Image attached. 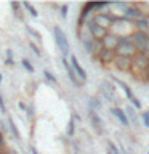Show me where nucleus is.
<instances>
[{"instance_id":"nucleus-30","label":"nucleus","mask_w":149,"mask_h":154,"mask_svg":"<svg viewBox=\"0 0 149 154\" xmlns=\"http://www.w3.org/2000/svg\"><path fill=\"white\" fill-rule=\"evenodd\" d=\"M67 10H69V7H67V5H62V7L59 8L61 18H66V16H67Z\"/></svg>"},{"instance_id":"nucleus-25","label":"nucleus","mask_w":149,"mask_h":154,"mask_svg":"<svg viewBox=\"0 0 149 154\" xmlns=\"http://www.w3.org/2000/svg\"><path fill=\"white\" fill-rule=\"evenodd\" d=\"M26 31H27L29 34H31V35H32L34 38H35V40H40V34H38V32H37L34 27L29 26V24H26Z\"/></svg>"},{"instance_id":"nucleus-15","label":"nucleus","mask_w":149,"mask_h":154,"mask_svg":"<svg viewBox=\"0 0 149 154\" xmlns=\"http://www.w3.org/2000/svg\"><path fill=\"white\" fill-rule=\"evenodd\" d=\"M112 114L115 116V119L119 120L122 125H130V122H128V117H127V114H125V111L122 109V108H119V106H115V108H112Z\"/></svg>"},{"instance_id":"nucleus-8","label":"nucleus","mask_w":149,"mask_h":154,"mask_svg":"<svg viewBox=\"0 0 149 154\" xmlns=\"http://www.w3.org/2000/svg\"><path fill=\"white\" fill-rule=\"evenodd\" d=\"M82 43H84L87 53H88V55H91V56H95V58L101 53V50H103L101 42H99V40H95V38H88V40H85V42H82Z\"/></svg>"},{"instance_id":"nucleus-36","label":"nucleus","mask_w":149,"mask_h":154,"mask_svg":"<svg viewBox=\"0 0 149 154\" xmlns=\"http://www.w3.org/2000/svg\"><path fill=\"white\" fill-rule=\"evenodd\" d=\"M32 154H38V152H37V149H35V148H32Z\"/></svg>"},{"instance_id":"nucleus-18","label":"nucleus","mask_w":149,"mask_h":154,"mask_svg":"<svg viewBox=\"0 0 149 154\" xmlns=\"http://www.w3.org/2000/svg\"><path fill=\"white\" fill-rule=\"evenodd\" d=\"M101 91L104 93V96L108 100H114V96H115V90H114V87L109 84V82H103L101 84Z\"/></svg>"},{"instance_id":"nucleus-3","label":"nucleus","mask_w":149,"mask_h":154,"mask_svg":"<svg viewBox=\"0 0 149 154\" xmlns=\"http://www.w3.org/2000/svg\"><path fill=\"white\" fill-rule=\"evenodd\" d=\"M136 48H135L132 38L130 35H123V37H119V45L115 48V55L117 56H127V58H133L136 55Z\"/></svg>"},{"instance_id":"nucleus-39","label":"nucleus","mask_w":149,"mask_h":154,"mask_svg":"<svg viewBox=\"0 0 149 154\" xmlns=\"http://www.w3.org/2000/svg\"><path fill=\"white\" fill-rule=\"evenodd\" d=\"M147 154H149V152H147Z\"/></svg>"},{"instance_id":"nucleus-2","label":"nucleus","mask_w":149,"mask_h":154,"mask_svg":"<svg viewBox=\"0 0 149 154\" xmlns=\"http://www.w3.org/2000/svg\"><path fill=\"white\" fill-rule=\"evenodd\" d=\"M130 38H132V42H133V45H135L138 53H143V55L149 56V34L147 32L133 31L130 34Z\"/></svg>"},{"instance_id":"nucleus-11","label":"nucleus","mask_w":149,"mask_h":154,"mask_svg":"<svg viewBox=\"0 0 149 154\" xmlns=\"http://www.w3.org/2000/svg\"><path fill=\"white\" fill-rule=\"evenodd\" d=\"M101 45H103V50H112L115 51V48L119 45V35H115L114 32H109L103 40H101Z\"/></svg>"},{"instance_id":"nucleus-24","label":"nucleus","mask_w":149,"mask_h":154,"mask_svg":"<svg viewBox=\"0 0 149 154\" xmlns=\"http://www.w3.org/2000/svg\"><path fill=\"white\" fill-rule=\"evenodd\" d=\"M21 64H23V67H24V69H26L27 72H31V74H32L34 71H35V69H34V66L31 64V61H29V60H26V58H24V60L21 61Z\"/></svg>"},{"instance_id":"nucleus-1","label":"nucleus","mask_w":149,"mask_h":154,"mask_svg":"<svg viewBox=\"0 0 149 154\" xmlns=\"http://www.w3.org/2000/svg\"><path fill=\"white\" fill-rule=\"evenodd\" d=\"M128 72L136 80L149 82V56L143 55V53H136L133 56V63Z\"/></svg>"},{"instance_id":"nucleus-17","label":"nucleus","mask_w":149,"mask_h":154,"mask_svg":"<svg viewBox=\"0 0 149 154\" xmlns=\"http://www.w3.org/2000/svg\"><path fill=\"white\" fill-rule=\"evenodd\" d=\"M62 66H64V69H66V72H67V75H69V79H71L72 84H74V85H82L79 82V79H77L74 69H72V66L69 64V61H67L66 58H62Z\"/></svg>"},{"instance_id":"nucleus-26","label":"nucleus","mask_w":149,"mask_h":154,"mask_svg":"<svg viewBox=\"0 0 149 154\" xmlns=\"http://www.w3.org/2000/svg\"><path fill=\"white\" fill-rule=\"evenodd\" d=\"M125 114H127V117H128V122H130V120H133V122L136 124V116H135L133 108H130V106H128V108H127V112H125Z\"/></svg>"},{"instance_id":"nucleus-12","label":"nucleus","mask_w":149,"mask_h":154,"mask_svg":"<svg viewBox=\"0 0 149 154\" xmlns=\"http://www.w3.org/2000/svg\"><path fill=\"white\" fill-rule=\"evenodd\" d=\"M115 82H117V84L122 87V90H123V93H125V96H127V98L130 100V103H133V106L135 108H141V101H139L136 96H135V93L132 91V88H130V87L125 84V82H122V80H119V79H115Z\"/></svg>"},{"instance_id":"nucleus-32","label":"nucleus","mask_w":149,"mask_h":154,"mask_svg":"<svg viewBox=\"0 0 149 154\" xmlns=\"http://www.w3.org/2000/svg\"><path fill=\"white\" fill-rule=\"evenodd\" d=\"M5 148V141H3V137L0 135V154H2V149Z\"/></svg>"},{"instance_id":"nucleus-7","label":"nucleus","mask_w":149,"mask_h":154,"mask_svg":"<svg viewBox=\"0 0 149 154\" xmlns=\"http://www.w3.org/2000/svg\"><path fill=\"white\" fill-rule=\"evenodd\" d=\"M85 27L88 29V32H90V35H91V38H95V40H103V38L109 34V31L108 29H103V27H99V26H96V24L91 21V18L88 19V21L85 23Z\"/></svg>"},{"instance_id":"nucleus-33","label":"nucleus","mask_w":149,"mask_h":154,"mask_svg":"<svg viewBox=\"0 0 149 154\" xmlns=\"http://www.w3.org/2000/svg\"><path fill=\"white\" fill-rule=\"evenodd\" d=\"M111 149H112V152H111V154H120V152H119V149L115 148V146H114L112 143H111Z\"/></svg>"},{"instance_id":"nucleus-6","label":"nucleus","mask_w":149,"mask_h":154,"mask_svg":"<svg viewBox=\"0 0 149 154\" xmlns=\"http://www.w3.org/2000/svg\"><path fill=\"white\" fill-rule=\"evenodd\" d=\"M122 13H123L122 16H123L125 19H128L130 23H133V21H138V19L146 18V16H144V13H143L139 8H138V5H135V3H128V5H127V8H125Z\"/></svg>"},{"instance_id":"nucleus-23","label":"nucleus","mask_w":149,"mask_h":154,"mask_svg":"<svg viewBox=\"0 0 149 154\" xmlns=\"http://www.w3.org/2000/svg\"><path fill=\"white\" fill-rule=\"evenodd\" d=\"M8 127H10V132H11L13 135H14V138H21V135H19V132H18V128H16V124L13 122L11 119H8Z\"/></svg>"},{"instance_id":"nucleus-19","label":"nucleus","mask_w":149,"mask_h":154,"mask_svg":"<svg viewBox=\"0 0 149 154\" xmlns=\"http://www.w3.org/2000/svg\"><path fill=\"white\" fill-rule=\"evenodd\" d=\"M74 133H75V119H74V116H72V119L67 122L66 135H67V137H74Z\"/></svg>"},{"instance_id":"nucleus-5","label":"nucleus","mask_w":149,"mask_h":154,"mask_svg":"<svg viewBox=\"0 0 149 154\" xmlns=\"http://www.w3.org/2000/svg\"><path fill=\"white\" fill-rule=\"evenodd\" d=\"M91 21H93L96 26H99V27H103V29H109L112 27V24H114V16L112 14H109L108 11H103V13H96L93 18H91Z\"/></svg>"},{"instance_id":"nucleus-28","label":"nucleus","mask_w":149,"mask_h":154,"mask_svg":"<svg viewBox=\"0 0 149 154\" xmlns=\"http://www.w3.org/2000/svg\"><path fill=\"white\" fill-rule=\"evenodd\" d=\"M43 75H45V77H47V80H50L51 84H56V77L53 75L50 71H45V72H43Z\"/></svg>"},{"instance_id":"nucleus-9","label":"nucleus","mask_w":149,"mask_h":154,"mask_svg":"<svg viewBox=\"0 0 149 154\" xmlns=\"http://www.w3.org/2000/svg\"><path fill=\"white\" fill-rule=\"evenodd\" d=\"M69 64L72 66V69H74V72H75V75H77V79H79V82H80V84H85V82H87V72H85L84 67H82V64L79 63L77 56H71Z\"/></svg>"},{"instance_id":"nucleus-22","label":"nucleus","mask_w":149,"mask_h":154,"mask_svg":"<svg viewBox=\"0 0 149 154\" xmlns=\"http://www.w3.org/2000/svg\"><path fill=\"white\" fill-rule=\"evenodd\" d=\"M11 8L14 10V14H16V18H18V19H21V21H23L24 18H23V13H21V8H23V7H21V3H16V2H13V3H11Z\"/></svg>"},{"instance_id":"nucleus-34","label":"nucleus","mask_w":149,"mask_h":154,"mask_svg":"<svg viewBox=\"0 0 149 154\" xmlns=\"http://www.w3.org/2000/svg\"><path fill=\"white\" fill-rule=\"evenodd\" d=\"M5 64H7V66H13L14 61H13V60H8V58H7V60H5Z\"/></svg>"},{"instance_id":"nucleus-35","label":"nucleus","mask_w":149,"mask_h":154,"mask_svg":"<svg viewBox=\"0 0 149 154\" xmlns=\"http://www.w3.org/2000/svg\"><path fill=\"white\" fill-rule=\"evenodd\" d=\"M7 58L8 60H13V51L11 50H7Z\"/></svg>"},{"instance_id":"nucleus-37","label":"nucleus","mask_w":149,"mask_h":154,"mask_svg":"<svg viewBox=\"0 0 149 154\" xmlns=\"http://www.w3.org/2000/svg\"><path fill=\"white\" fill-rule=\"evenodd\" d=\"M0 82H2V74H0Z\"/></svg>"},{"instance_id":"nucleus-16","label":"nucleus","mask_w":149,"mask_h":154,"mask_svg":"<svg viewBox=\"0 0 149 154\" xmlns=\"http://www.w3.org/2000/svg\"><path fill=\"white\" fill-rule=\"evenodd\" d=\"M133 27H135V31H138V32H147L149 34V18H143V19H138V21H133Z\"/></svg>"},{"instance_id":"nucleus-14","label":"nucleus","mask_w":149,"mask_h":154,"mask_svg":"<svg viewBox=\"0 0 149 154\" xmlns=\"http://www.w3.org/2000/svg\"><path fill=\"white\" fill-rule=\"evenodd\" d=\"M88 117H90V122L91 125H93V128L96 130L98 133H103L104 128H103V120H101V117L96 112H93V111H90L88 112Z\"/></svg>"},{"instance_id":"nucleus-38","label":"nucleus","mask_w":149,"mask_h":154,"mask_svg":"<svg viewBox=\"0 0 149 154\" xmlns=\"http://www.w3.org/2000/svg\"><path fill=\"white\" fill-rule=\"evenodd\" d=\"M0 135H2V133H0Z\"/></svg>"},{"instance_id":"nucleus-13","label":"nucleus","mask_w":149,"mask_h":154,"mask_svg":"<svg viewBox=\"0 0 149 154\" xmlns=\"http://www.w3.org/2000/svg\"><path fill=\"white\" fill-rule=\"evenodd\" d=\"M96 58H98V61L101 63V64H104V66L112 64V61L115 58V51H112V50H101V53Z\"/></svg>"},{"instance_id":"nucleus-4","label":"nucleus","mask_w":149,"mask_h":154,"mask_svg":"<svg viewBox=\"0 0 149 154\" xmlns=\"http://www.w3.org/2000/svg\"><path fill=\"white\" fill-rule=\"evenodd\" d=\"M53 35H55V42H56L58 48H59L61 53H62V58H66L67 55H69V51H71V47H69V40H67V35L64 34V31H62L61 27H58V26L53 27Z\"/></svg>"},{"instance_id":"nucleus-27","label":"nucleus","mask_w":149,"mask_h":154,"mask_svg":"<svg viewBox=\"0 0 149 154\" xmlns=\"http://www.w3.org/2000/svg\"><path fill=\"white\" fill-rule=\"evenodd\" d=\"M141 120H143L144 127H147V128H149V109H147V111H144V112L141 114Z\"/></svg>"},{"instance_id":"nucleus-31","label":"nucleus","mask_w":149,"mask_h":154,"mask_svg":"<svg viewBox=\"0 0 149 154\" xmlns=\"http://www.w3.org/2000/svg\"><path fill=\"white\" fill-rule=\"evenodd\" d=\"M0 111H2L3 114L7 112V108H5V103H3V96H2V95H0Z\"/></svg>"},{"instance_id":"nucleus-10","label":"nucleus","mask_w":149,"mask_h":154,"mask_svg":"<svg viewBox=\"0 0 149 154\" xmlns=\"http://www.w3.org/2000/svg\"><path fill=\"white\" fill-rule=\"evenodd\" d=\"M132 63H133V58H127V56H117L115 55L112 64L115 66V69L122 71V72H128L130 67H132Z\"/></svg>"},{"instance_id":"nucleus-21","label":"nucleus","mask_w":149,"mask_h":154,"mask_svg":"<svg viewBox=\"0 0 149 154\" xmlns=\"http://www.w3.org/2000/svg\"><path fill=\"white\" fill-rule=\"evenodd\" d=\"M99 108H101L99 101L96 100V98H93V96H91V98L88 100V109H90V111H93V112H96V111H98Z\"/></svg>"},{"instance_id":"nucleus-29","label":"nucleus","mask_w":149,"mask_h":154,"mask_svg":"<svg viewBox=\"0 0 149 154\" xmlns=\"http://www.w3.org/2000/svg\"><path fill=\"white\" fill-rule=\"evenodd\" d=\"M29 47H31V48H32V51H34V53H35V55H37V56H40V55H42V51H40V48H38V47L35 45V43H32V42H31V43H29Z\"/></svg>"},{"instance_id":"nucleus-20","label":"nucleus","mask_w":149,"mask_h":154,"mask_svg":"<svg viewBox=\"0 0 149 154\" xmlns=\"http://www.w3.org/2000/svg\"><path fill=\"white\" fill-rule=\"evenodd\" d=\"M21 7H23L24 10H27V11H29V14H31L32 18H37V16H38L37 10L34 8V5H32V3H29V2H24V3H21Z\"/></svg>"}]
</instances>
